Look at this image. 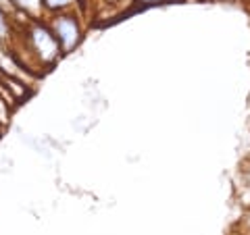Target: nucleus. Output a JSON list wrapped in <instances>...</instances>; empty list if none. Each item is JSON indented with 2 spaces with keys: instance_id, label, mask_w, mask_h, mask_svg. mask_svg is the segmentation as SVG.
<instances>
[{
  "instance_id": "0eeeda50",
  "label": "nucleus",
  "mask_w": 250,
  "mask_h": 235,
  "mask_svg": "<svg viewBox=\"0 0 250 235\" xmlns=\"http://www.w3.org/2000/svg\"><path fill=\"white\" fill-rule=\"evenodd\" d=\"M240 231H242V235H250V208L244 213V216H242V221H240Z\"/></svg>"
},
{
  "instance_id": "f03ea898",
  "label": "nucleus",
  "mask_w": 250,
  "mask_h": 235,
  "mask_svg": "<svg viewBox=\"0 0 250 235\" xmlns=\"http://www.w3.org/2000/svg\"><path fill=\"white\" fill-rule=\"evenodd\" d=\"M46 23H48L52 36L57 38L62 57L75 52L82 46L85 38V25H83V15L80 11H65V13L48 15Z\"/></svg>"
},
{
  "instance_id": "f257e3e1",
  "label": "nucleus",
  "mask_w": 250,
  "mask_h": 235,
  "mask_svg": "<svg viewBox=\"0 0 250 235\" xmlns=\"http://www.w3.org/2000/svg\"><path fill=\"white\" fill-rule=\"evenodd\" d=\"M9 48L29 73L50 71L62 59L61 46L52 36L46 19H34L23 29L15 31Z\"/></svg>"
},
{
  "instance_id": "39448f33",
  "label": "nucleus",
  "mask_w": 250,
  "mask_h": 235,
  "mask_svg": "<svg viewBox=\"0 0 250 235\" xmlns=\"http://www.w3.org/2000/svg\"><path fill=\"white\" fill-rule=\"evenodd\" d=\"M13 38H15V27H13V23H11V19L6 17L2 11H0V40H2L6 46H11Z\"/></svg>"
},
{
  "instance_id": "7ed1b4c3",
  "label": "nucleus",
  "mask_w": 250,
  "mask_h": 235,
  "mask_svg": "<svg viewBox=\"0 0 250 235\" xmlns=\"http://www.w3.org/2000/svg\"><path fill=\"white\" fill-rule=\"evenodd\" d=\"M94 0H42L44 19L54 13H65V11H80L83 17L88 15Z\"/></svg>"
},
{
  "instance_id": "1a4fd4ad",
  "label": "nucleus",
  "mask_w": 250,
  "mask_h": 235,
  "mask_svg": "<svg viewBox=\"0 0 250 235\" xmlns=\"http://www.w3.org/2000/svg\"><path fill=\"white\" fill-rule=\"evenodd\" d=\"M4 131H6V129L2 127V125H0V137H2V136H4Z\"/></svg>"
},
{
  "instance_id": "9b49d317",
  "label": "nucleus",
  "mask_w": 250,
  "mask_h": 235,
  "mask_svg": "<svg viewBox=\"0 0 250 235\" xmlns=\"http://www.w3.org/2000/svg\"><path fill=\"white\" fill-rule=\"evenodd\" d=\"M0 90H2V83H0Z\"/></svg>"
},
{
  "instance_id": "9d476101",
  "label": "nucleus",
  "mask_w": 250,
  "mask_h": 235,
  "mask_svg": "<svg viewBox=\"0 0 250 235\" xmlns=\"http://www.w3.org/2000/svg\"><path fill=\"white\" fill-rule=\"evenodd\" d=\"M111 4H117V2H123V0H108Z\"/></svg>"
},
{
  "instance_id": "6e6552de",
  "label": "nucleus",
  "mask_w": 250,
  "mask_h": 235,
  "mask_svg": "<svg viewBox=\"0 0 250 235\" xmlns=\"http://www.w3.org/2000/svg\"><path fill=\"white\" fill-rule=\"evenodd\" d=\"M136 4H140L142 9H146V6H159V4H165L169 2V0H134Z\"/></svg>"
},
{
  "instance_id": "423d86ee",
  "label": "nucleus",
  "mask_w": 250,
  "mask_h": 235,
  "mask_svg": "<svg viewBox=\"0 0 250 235\" xmlns=\"http://www.w3.org/2000/svg\"><path fill=\"white\" fill-rule=\"evenodd\" d=\"M13 111H15V104L11 102L4 94H0V125L6 129L11 123V117H13Z\"/></svg>"
},
{
  "instance_id": "20e7f679",
  "label": "nucleus",
  "mask_w": 250,
  "mask_h": 235,
  "mask_svg": "<svg viewBox=\"0 0 250 235\" xmlns=\"http://www.w3.org/2000/svg\"><path fill=\"white\" fill-rule=\"evenodd\" d=\"M15 6L21 9L23 13H27L31 19H44V9H42V0H13Z\"/></svg>"
}]
</instances>
